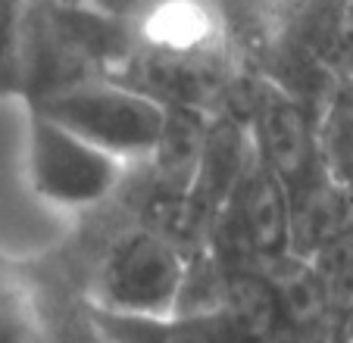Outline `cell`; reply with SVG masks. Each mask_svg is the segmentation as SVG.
Wrapping results in <instances>:
<instances>
[{"label":"cell","mask_w":353,"mask_h":343,"mask_svg":"<svg viewBox=\"0 0 353 343\" xmlns=\"http://www.w3.org/2000/svg\"><path fill=\"white\" fill-rule=\"evenodd\" d=\"M26 106L72 128L125 163L154 156L169 119V106L160 97L110 75L79 79Z\"/></svg>","instance_id":"obj_1"},{"label":"cell","mask_w":353,"mask_h":343,"mask_svg":"<svg viewBox=\"0 0 353 343\" xmlns=\"http://www.w3.org/2000/svg\"><path fill=\"white\" fill-rule=\"evenodd\" d=\"M191 256L154 225L128 228L110 244L97 269L94 303L134 315L175 312Z\"/></svg>","instance_id":"obj_2"},{"label":"cell","mask_w":353,"mask_h":343,"mask_svg":"<svg viewBox=\"0 0 353 343\" xmlns=\"http://www.w3.org/2000/svg\"><path fill=\"white\" fill-rule=\"evenodd\" d=\"M125 169V159L44 112L28 110V181L41 200L69 209L100 203L119 187Z\"/></svg>","instance_id":"obj_3"},{"label":"cell","mask_w":353,"mask_h":343,"mask_svg":"<svg viewBox=\"0 0 353 343\" xmlns=\"http://www.w3.org/2000/svg\"><path fill=\"white\" fill-rule=\"evenodd\" d=\"M88 322L107 343H269L247 340L222 309H175L163 315H134L91 303Z\"/></svg>","instance_id":"obj_4"},{"label":"cell","mask_w":353,"mask_h":343,"mask_svg":"<svg viewBox=\"0 0 353 343\" xmlns=\"http://www.w3.org/2000/svg\"><path fill=\"white\" fill-rule=\"evenodd\" d=\"M275 284L281 300V309L288 318V331L291 334H310L316 324L325 318L328 309V281L325 271L310 265L300 253H288V256L275 259L269 265H260Z\"/></svg>","instance_id":"obj_5"},{"label":"cell","mask_w":353,"mask_h":343,"mask_svg":"<svg viewBox=\"0 0 353 343\" xmlns=\"http://www.w3.org/2000/svg\"><path fill=\"white\" fill-rule=\"evenodd\" d=\"M0 343H47V322L32 284L0 259Z\"/></svg>","instance_id":"obj_6"},{"label":"cell","mask_w":353,"mask_h":343,"mask_svg":"<svg viewBox=\"0 0 353 343\" xmlns=\"http://www.w3.org/2000/svg\"><path fill=\"white\" fill-rule=\"evenodd\" d=\"M32 0H0V100L26 94V34Z\"/></svg>","instance_id":"obj_7"},{"label":"cell","mask_w":353,"mask_h":343,"mask_svg":"<svg viewBox=\"0 0 353 343\" xmlns=\"http://www.w3.org/2000/svg\"><path fill=\"white\" fill-rule=\"evenodd\" d=\"M328 72L353 85V0H344V7H341L338 34H334L332 56H328Z\"/></svg>","instance_id":"obj_8"},{"label":"cell","mask_w":353,"mask_h":343,"mask_svg":"<svg viewBox=\"0 0 353 343\" xmlns=\"http://www.w3.org/2000/svg\"><path fill=\"white\" fill-rule=\"evenodd\" d=\"M347 343H353V334H350V340H347Z\"/></svg>","instance_id":"obj_9"}]
</instances>
